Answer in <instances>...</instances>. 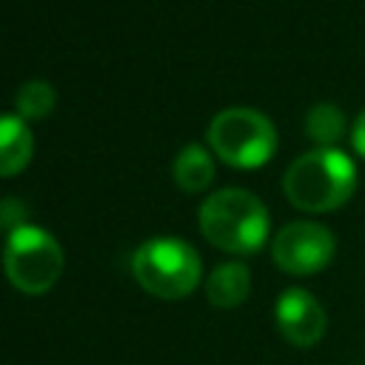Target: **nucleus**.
Segmentation results:
<instances>
[{"label": "nucleus", "instance_id": "obj_1", "mask_svg": "<svg viewBox=\"0 0 365 365\" xmlns=\"http://www.w3.org/2000/svg\"><path fill=\"white\" fill-rule=\"evenodd\" d=\"M356 188V165L339 148H311L299 154L285 177L282 191L294 208L322 214L345 205Z\"/></svg>", "mask_w": 365, "mask_h": 365}, {"label": "nucleus", "instance_id": "obj_2", "mask_svg": "<svg viewBox=\"0 0 365 365\" xmlns=\"http://www.w3.org/2000/svg\"><path fill=\"white\" fill-rule=\"evenodd\" d=\"M268 211L262 200L245 188H220L200 205L202 237L228 254H254L268 240Z\"/></svg>", "mask_w": 365, "mask_h": 365}, {"label": "nucleus", "instance_id": "obj_3", "mask_svg": "<svg viewBox=\"0 0 365 365\" xmlns=\"http://www.w3.org/2000/svg\"><path fill=\"white\" fill-rule=\"evenodd\" d=\"M134 279L160 299L188 297L202 277L200 254L180 237H151L131 254Z\"/></svg>", "mask_w": 365, "mask_h": 365}, {"label": "nucleus", "instance_id": "obj_4", "mask_svg": "<svg viewBox=\"0 0 365 365\" xmlns=\"http://www.w3.org/2000/svg\"><path fill=\"white\" fill-rule=\"evenodd\" d=\"M208 145L234 168H259L277 151V128L262 111L231 106L211 117Z\"/></svg>", "mask_w": 365, "mask_h": 365}, {"label": "nucleus", "instance_id": "obj_5", "mask_svg": "<svg viewBox=\"0 0 365 365\" xmlns=\"http://www.w3.org/2000/svg\"><path fill=\"white\" fill-rule=\"evenodd\" d=\"M63 262V248L46 228L23 222L9 231L3 245V268L17 291L46 294L60 279Z\"/></svg>", "mask_w": 365, "mask_h": 365}, {"label": "nucleus", "instance_id": "obj_6", "mask_svg": "<svg viewBox=\"0 0 365 365\" xmlns=\"http://www.w3.org/2000/svg\"><path fill=\"white\" fill-rule=\"evenodd\" d=\"M336 254V237L311 220L288 222L277 231L271 242V257L279 271L291 277H311L319 274Z\"/></svg>", "mask_w": 365, "mask_h": 365}, {"label": "nucleus", "instance_id": "obj_7", "mask_svg": "<svg viewBox=\"0 0 365 365\" xmlns=\"http://www.w3.org/2000/svg\"><path fill=\"white\" fill-rule=\"evenodd\" d=\"M274 319H277L279 334L291 345H297V348L317 345L325 336V331H328V314H325V308L305 288H285L277 297Z\"/></svg>", "mask_w": 365, "mask_h": 365}, {"label": "nucleus", "instance_id": "obj_8", "mask_svg": "<svg viewBox=\"0 0 365 365\" xmlns=\"http://www.w3.org/2000/svg\"><path fill=\"white\" fill-rule=\"evenodd\" d=\"M34 154V137L29 123L14 114H0V177H11L29 165Z\"/></svg>", "mask_w": 365, "mask_h": 365}, {"label": "nucleus", "instance_id": "obj_9", "mask_svg": "<svg viewBox=\"0 0 365 365\" xmlns=\"http://www.w3.org/2000/svg\"><path fill=\"white\" fill-rule=\"evenodd\" d=\"M251 294V271L245 262H222L205 279V297L214 308H237Z\"/></svg>", "mask_w": 365, "mask_h": 365}, {"label": "nucleus", "instance_id": "obj_10", "mask_svg": "<svg viewBox=\"0 0 365 365\" xmlns=\"http://www.w3.org/2000/svg\"><path fill=\"white\" fill-rule=\"evenodd\" d=\"M214 180V160L200 143H188L174 157V182L182 191H202Z\"/></svg>", "mask_w": 365, "mask_h": 365}, {"label": "nucleus", "instance_id": "obj_11", "mask_svg": "<svg viewBox=\"0 0 365 365\" xmlns=\"http://www.w3.org/2000/svg\"><path fill=\"white\" fill-rule=\"evenodd\" d=\"M345 111L334 103H317L305 114V134L317 143V148H336V143L345 137Z\"/></svg>", "mask_w": 365, "mask_h": 365}, {"label": "nucleus", "instance_id": "obj_12", "mask_svg": "<svg viewBox=\"0 0 365 365\" xmlns=\"http://www.w3.org/2000/svg\"><path fill=\"white\" fill-rule=\"evenodd\" d=\"M54 103H57V94H54V86L46 83V80H29L17 88V97H14V106H17V114L23 120H43L54 111Z\"/></svg>", "mask_w": 365, "mask_h": 365}, {"label": "nucleus", "instance_id": "obj_13", "mask_svg": "<svg viewBox=\"0 0 365 365\" xmlns=\"http://www.w3.org/2000/svg\"><path fill=\"white\" fill-rule=\"evenodd\" d=\"M351 143H354V151L359 157H365V108L362 114L354 120V134H351Z\"/></svg>", "mask_w": 365, "mask_h": 365}]
</instances>
